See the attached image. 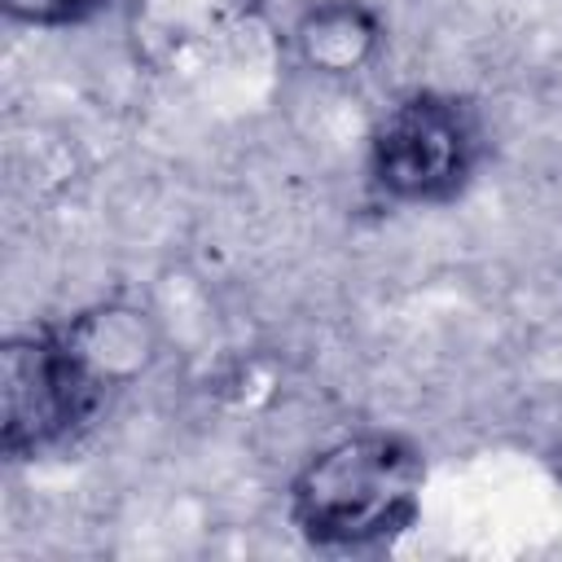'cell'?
<instances>
[{
  "instance_id": "52a82bcc",
  "label": "cell",
  "mask_w": 562,
  "mask_h": 562,
  "mask_svg": "<svg viewBox=\"0 0 562 562\" xmlns=\"http://www.w3.org/2000/svg\"><path fill=\"white\" fill-rule=\"evenodd\" d=\"M0 4L13 22H26V26H70L92 18L105 0H0Z\"/></svg>"
},
{
  "instance_id": "8992f818",
  "label": "cell",
  "mask_w": 562,
  "mask_h": 562,
  "mask_svg": "<svg viewBox=\"0 0 562 562\" xmlns=\"http://www.w3.org/2000/svg\"><path fill=\"white\" fill-rule=\"evenodd\" d=\"M382 22L360 0H316L294 22V48L316 75H356L373 61Z\"/></svg>"
},
{
  "instance_id": "3957f363",
  "label": "cell",
  "mask_w": 562,
  "mask_h": 562,
  "mask_svg": "<svg viewBox=\"0 0 562 562\" xmlns=\"http://www.w3.org/2000/svg\"><path fill=\"white\" fill-rule=\"evenodd\" d=\"M105 391L70 356L57 325L13 334L0 351V443L4 457H40L70 439Z\"/></svg>"
},
{
  "instance_id": "6da1fadb",
  "label": "cell",
  "mask_w": 562,
  "mask_h": 562,
  "mask_svg": "<svg viewBox=\"0 0 562 562\" xmlns=\"http://www.w3.org/2000/svg\"><path fill=\"white\" fill-rule=\"evenodd\" d=\"M426 461L417 443L360 430L316 452L290 483V518L316 549H369L413 527Z\"/></svg>"
},
{
  "instance_id": "7a4b0ae2",
  "label": "cell",
  "mask_w": 562,
  "mask_h": 562,
  "mask_svg": "<svg viewBox=\"0 0 562 562\" xmlns=\"http://www.w3.org/2000/svg\"><path fill=\"white\" fill-rule=\"evenodd\" d=\"M483 158V127L474 105L448 92L400 97L369 132V180L395 202L457 198Z\"/></svg>"
},
{
  "instance_id": "277c9868",
  "label": "cell",
  "mask_w": 562,
  "mask_h": 562,
  "mask_svg": "<svg viewBox=\"0 0 562 562\" xmlns=\"http://www.w3.org/2000/svg\"><path fill=\"white\" fill-rule=\"evenodd\" d=\"M259 0H132V48L149 70L189 75L228 57L259 26Z\"/></svg>"
},
{
  "instance_id": "5b68a950",
  "label": "cell",
  "mask_w": 562,
  "mask_h": 562,
  "mask_svg": "<svg viewBox=\"0 0 562 562\" xmlns=\"http://www.w3.org/2000/svg\"><path fill=\"white\" fill-rule=\"evenodd\" d=\"M57 329H61L70 356L83 364V373L101 391H114V386L140 378L158 351L149 312H140L132 303H97Z\"/></svg>"
}]
</instances>
